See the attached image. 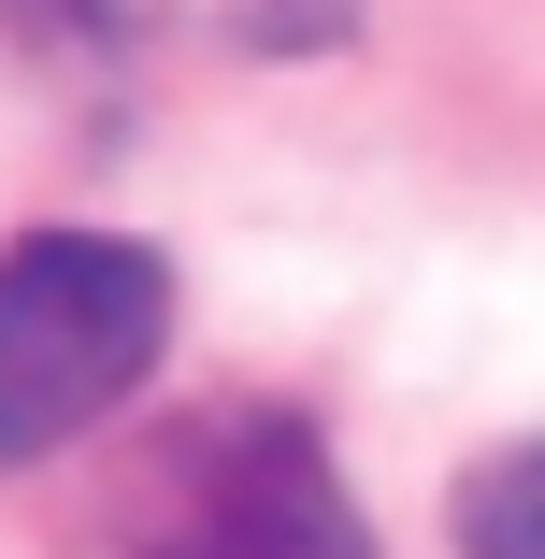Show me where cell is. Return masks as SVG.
<instances>
[{"instance_id": "3957f363", "label": "cell", "mask_w": 545, "mask_h": 559, "mask_svg": "<svg viewBox=\"0 0 545 559\" xmlns=\"http://www.w3.org/2000/svg\"><path fill=\"white\" fill-rule=\"evenodd\" d=\"M116 58H331L359 0H58Z\"/></svg>"}, {"instance_id": "6da1fadb", "label": "cell", "mask_w": 545, "mask_h": 559, "mask_svg": "<svg viewBox=\"0 0 545 559\" xmlns=\"http://www.w3.org/2000/svg\"><path fill=\"white\" fill-rule=\"evenodd\" d=\"M173 345V259L130 230H29L0 245V474L58 460L116 416Z\"/></svg>"}, {"instance_id": "277c9868", "label": "cell", "mask_w": 545, "mask_h": 559, "mask_svg": "<svg viewBox=\"0 0 545 559\" xmlns=\"http://www.w3.org/2000/svg\"><path fill=\"white\" fill-rule=\"evenodd\" d=\"M460 559H545V430L460 474Z\"/></svg>"}, {"instance_id": "7a4b0ae2", "label": "cell", "mask_w": 545, "mask_h": 559, "mask_svg": "<svg viewBox=\"0 0 545 559\" xmlns=\"http://www.w3.org/2000/svg\"><path fill=\"white\" fill-rule=\"evenodd\" d=\"M144 559H374V531L287 416H230L158 474Z\"/></svg>"}]
</instances>
